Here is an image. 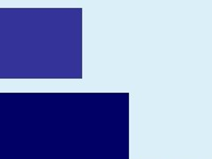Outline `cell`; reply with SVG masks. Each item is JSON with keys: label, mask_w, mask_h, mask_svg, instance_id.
<instances>
[]
</instances>
